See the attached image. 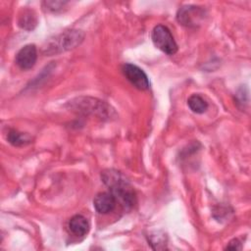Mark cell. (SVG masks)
I'll use <instances>...</instances> for the list:
<instances>
[{
  "instance_id": "3",
  "label": "cell",
  "mask_w": 251,
  "mask_h": 251,
  "mask_svg": "<svg viewBox=\"0 0 251 251\" xmlns=\"http://www.w3.org/2000/svg\"><path fill=\"white\" fill-rule=\"evenodd\" d=\"M151 38L154 45L164 53L168 55H174L176 53L177 44L176 43L171 30L167 26L163 25H156L153 28Z\"/></svg>"
},
{
  "instance_id": "1",
  "label": "cell",
  "mask_w": 251,
  "mask_h": 251,
  "mask_svg": "<svg viewBox=\"0 0 251 251\" xmlns=\"http://www.w3.org/2000/svg\"><path fill=\"white\" fill-rule=\"evenodd\" d=\"M101 178L116 198V201L120 202L124 208L129 209L134 205V190L120 172L115 170L104 171L101 175Z\"/></svg>"
},
{
  "instance_id": "2",
  "label": "cell",
  "mask_w": 251,
  "mask_h": 251,
  "mask_svg": "<svg viewBox=\"0 0 251 251\" xmlns=\"http://www.w3.org/2000/svg\"><path fill=\"white\" fill-rule=\"evenodd\" d=\"M84 34L77 29H71L55 36L49 40L43 48V52L48 55L61 53L73 49L80 44Z\"/></svg>"
},
{
  "instance_id": "4",
  "label": "cell",
  "mask_w": 251,
  "mask_h": 251,
  "mask_svg": "<svg viewBox=\"0 0 251 251\" xmlns=\"http://www.w3.org/2000/svg\"><path fill=\"white\" fill-rule=\"evenodd\" d=\"M122 70L127 80L136 88L140 90H145L149 88L150 82L148 76L139 67L133 64L126 63L123 66Z\"/></svg>"
},
{
  "instance_id": "6",
  "label": "cell",
  "mask_w": 251,
  "mask_h": 251,
  "mask_svg": "<svg viewBox=\"0 0 251 251\" xmlns=\"http://www.w3.org/2000/svg\"><path fill=\"white\" fill-rule=\"evenodd\" d=\"M37 59V50L34 44L24 46L16 55V63L23 70L31 69Z\"/></svg>"
},
{
  "instance_id": "7",
  "label": "cell",
  "mask_w": 251,
  "mask_h": 251,
  "mask_svg": "<svg viewBox=\"0 0 251 251\" xmlns=\"http://www.w3.org/2000/svg\"><path fill=\"white\" fill-rule=\"evenodd\" d=\"M204 11L200 10L195 6H186L182 7L178 10L177 13V21L186 26L196 25L199 21L203 18Z\"/></svg>"
},
{
  "instance_id": "11",
  "label": "cell",
  "mask_w": 251,
  "mask_h": 251,
  "mask_svg": "<svg viewBox=\"0 0 251 251\" xmlns=\"http://www.w3.org/2000/svg\"><path fill=\"white\" fill-rule=\"evenodd\" d=\"M187 105L190 110L196 114H202L208 109L207 101L198 94H193L187 99Z\"/></svg>"
},
{
  "instance_id": "9",
  "label": "cell",
  "mask_w": 251,
  "mask_h": 251,
  "mask_svg": "<svg viewBox=\"0 0 251 251\" xmlns=\"http://www.w3.org/2000/svg\"><path fill=\"white\" fill-rule=\"evenodd\" d=\"M69 229L75 236H83L89 230V223L85 217L75 215L69 221Z\"/></svg>"
},
{
  "instance_id": "10",
  "label": "cell",
  "mask_w": 251,
  "mask_h": 251,
  "mask_svg": "<svg viewBox=\"0 0 251 251\" xmlns=\"http://www.w3.org/2000/svg\"><path fill=\"white\" fill-rule=\"evenodd\" d=\"M7 140L14 146H25L31 142V137L24 132H20L15 129L9 130L7 134Z\"/></svg>"
},
{
  "instance_id": "13",
  "label": "cell",
  "mask_w": 251,
  "mask_h": 251,
  "mask_svg": "<svg viewBox=\"0 0 251 251\" xmlns=\"http://www.w3.org/2000/svg\"><path fill=\"white\" fill-rule=\"evenodd\" d=\"M67 2L65 1H45L43 2V8L46 9L47 11H58L61 8L64 7V5H66Z\"/></svg>"
},
{
  "instance_id": "14",
  "label": "cell",
  "mask_w": 251,
  "mask_h": 251,
  "mask_svg": "<svg viewBox=\"0 0 251 251\" xmlns=\"http://www.w3.org/2000/svg\"><path fill=\"white\" fill-rule=\"evenodd\" d=\"M226 249H230V250H239V249H241L240 241L238 239H232L231 241L228 242Z\"/></svg>"
},
{
  "instance_id": "12",
  "label": "cell",
  "mask_w": 251,
  "mask_h": 251,
  "mask_svg": "<svg viewBox=\"0 0 251 251\" xmlns=\"http://www.w3.org/2000/svg\"><path fill=\"white\" fill-rule=\"evenodd\" d=\"M37 25V19L35 17V14L30 10L24 11L23 15L20 16L19 19V25L26 30H31L35 27Z\"/></svg>"
},
{
  "instance_id": "8",
  "label": "cell",
  "mask_w": 251,
  "mask_h": 251,
  "mask_svg": "<svg viewBox=\"0 0 251 251\" xmlns=\"http://www.w3.org/2000/svg\"><path fill=\"white\" fill-rule=\"evenodd\" d=\"M116 202V198L111 192H100L94 197L93 206L99 214H108L114 210Z\"/></svg>"
},
{
  "instance_id": "5",
  "label": "cell",
  "mask_w": 251,
  "mask_h": 251,
  "mask_svg": "<svg viewBox=\"0 0 251 251\" xmlns=\"http://www.w3.org/2000/svg\"><path fill=\"white\" fill-rule=\"evenodd\" d=\"M75 104L78 106L79 111L84 112L86 114H92L100 116L102 118L109 117L110 108L103 101H98L96 99L90 98H83V100L77 99V102H75Z\"/></svg>"
}]
</instances>
